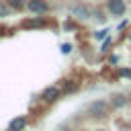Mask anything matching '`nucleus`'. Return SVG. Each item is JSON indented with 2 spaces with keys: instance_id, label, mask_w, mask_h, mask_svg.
<instances>
[{
  "instance_id": "1",
  "label": "nucleus",
  "mask_w": 131,
  "mask_h": 131,
  "mask_svg": "<svg viewBox=\"0 0 131 131\" xmlns=\"http://www.w3.org/2000/svg\"><path fill=\"white\" fill-rule=\"evenodd\" d=\"M86 111H88V115H90L92 119L100 121V119H106V117H108V113H111V102L98 98V100H92V102L86 106Z\"/></svg>"
},
{
  "instance_id": "2",
  "label": "nucleus",
  "mask_w": 131,
  "mask_h": 131,
  "mask_svg": "<svg viewBox=\"0 0 131 131\" xmlns=\"http://www.w3.org/2000/svg\"><path fill=\"white\" fill-rule=\"evenodd\" d=\"M25 10H29L35 16H45L51 10V4L47 0H27V8Z\"/></svg>"
},
{
  "instance_id": "3",
  "label": "nucleus",
  "mask_w": 131,
  "mask_h": 131,
  "mask_svg": "<svg viewBox=\"0 0 131 131\" xmlns=\"http://www.w3.org/2000/svg\"><path fill=\"white\" fill-rule=\"evenodd\" d=\"M104 6H106V12L111 16H125V12H127V2L125 0H106Z\"/></svg>"
},
{
  "instance_id": "4",
  "label": "nucleus",
  "mask_w": 131,
  "mask_h": 131,
  "mask_svg": "<svg viewBox=\"0 0 131 131\" xmlns=\"http://www.w3.org/2000/svg\"><path fill=\"white\" fill-rule=\"evenodd\" d=\"M70 14H72L74 18L88 20V18L92 16V10H90L88 6H84V4H80V2H76V4H70Z\"/></svg>"
},
{
  "instance_id": "5",
  "label": "nucleus",
  "mask_w": 131,
  "mask_h": 131,
  "mask_svg": "<svg viewBox=\"0 0 131 131\" xmlns=\"http://www.w3.org/2000/svg\"><path fill=\"white\" fill-rule=\"evenodd\" d=\"M59 96H61V88H59V86H47V88L41 92V100H43L45 104H53V102H57Z\"/></svg>"
},
{
  "instance_id": "6",
  "label": "nucleus",
  "mask_w": 131,
  "mask_h": 131,
  "mask_svg": "<svg viewBox=\"0 0 131 131\" xmlns=\"http://www.w3.org/2000/svg\"><path fill=\"white\" fill-rule=\"evenodd\" d=\"M27 125H29V119H27L25 115H18V117H14V119L8 123V131H25Z\"/></svg>"
},
{
  "instance_id": "7",
  "label": "nucleus",
  "mask_w": 131,
  "mask_h": 131,
  "mask_svg": "<svg viewBox=\"0 0 131 131\" xmlns=\"http://www.w3.org/2000/svg\"><path fill=\"white\" fill-rule=\"evenodd\" d=\"M20 27H23V29H41V27H45V18H43V16L25 18V20L20 23Z\"/></svg>"
},
{
  "instance_id": "8",
  "label": "nucleus",
  "mask_w": 131,
  "mask_h": 131,
  "mask_svg": "<svg viewBox=\"0 0 131 131\" xmlns=\"http://www.w3.org/2000/svg\"><path fill=\"white\" fill-rule=\"evenodd\" d=\"M108 102H111V106H113V108H121V106H125V104H127V98H125V94H113Z\"/></svg>"
},
{
  "instance_id": "9",
  "label": "nucleus",
  "mask_w": 131,
  "mask_h": 131,
  "mask_svg": "<svg viewBox=\"0 0 131 131\" xmlns=\"http://www.w3.org/2000/svg\"><path fill=\"white\" fill-rule=\"evenodd\" d=\"M6 4L12 8V12H20L27 8V0H6Z\"/></svg>"
},
{
  "instance_id": "10",
  "label": "nucleus",
  "mask_w": 131,
  "mask_h": 131,
  "mask_svg": "<svg viewBox=\"0 0 131 131\" xmlns=\"http://www.w3.org/2000/svg\"><path fill=\"white\" fill-rule=\"evenodd\" d=\"M12 14V8L6 4V2H0V20H4V18H8Z\"/></svg>"
},
{
  "instance_id": "11",
  "label": "nucleus",
  "mask_w": 131,
  "mask_h": 131,
  "mask_svg": "<svg viewBox=\"0 0 131 131\" xmlns=\"http://www.w3.org/2000/svg\"><path fill=\"white\" fill-rule=\"evenodd\" d=\"M106 35H108V29H100V31L94 33V39H104Z\"/></svg>"
},
{
  "instance_id": "12",
  "label": "nucleus",
  "mask_w": 131,
  "mask_h": 131,
  "mask_svg": "<svg viewBox=\"0 0 131 131\" xmlns=\"http://www.w3.org/2000/svg\"><path fill=\"white\" fill-rule=\"evenodd\" d=\"M66 82V88H63V92H72V90H76V84H72L70 80H63Z\"/></svg>"
},
{
  "instance_id": "13",
  "label": "nucleus",
  "mask_w": 131,
  "mask_h": 131,
  "mask_svg": "<svg viewBox=\"0 0 131 131\" xmlns=\"http://www.w3.org/2000/svg\"><path fill=\"white\" fill-rule=\"evenodd\" d=\"M111 45H113V41H111V39H106V41L100 45V49H102V51H108V47H111Z\"/></svg>"
},
{
  "instance_id": "14",
  "label": "nucleus",
  "mask_w": 131,
  "mask_h": 131,
  "mask_svg": "<svg viewBox=\"0 0 131 131\" xmlns=\"http://www.w3.org/2000/svg\"><path fill=\"white\" fill-rule=\"evenodd\" d=\"M70 51H72V45L70 43H63L61 45V53H70Z\"/></svg>"
},
{
  "instance_id": "15",
  "label": "nucleus",
  "mask_w": 131,
  "mask_h": 131,
  "mask_svg": "<svg viewBox=\"0 0 131 131\" xmlns=\"http://www.w3.org/2000/svg\"><path fill=\"white\" fill-rule=\"evenodd\" d=\"M108 61H111V63H117V61H119V55H111V59H108Z\"/></svg>"
},
{
  "instance_id": "16",
  "label": "nucleus",
  "mask_w": 131,
  "mask_h": 131,
  "mask_svg": "<svg viewBox=\"0 0 131 131\" xmlns=\"http://www.w3.org/2000/svg\"><path fill=\"white\" fill-rule=\"evenodd\" d=\"M127 41H129V43H131V31H129V33H127Z\"/></svg>"
}]
</instances>
